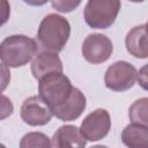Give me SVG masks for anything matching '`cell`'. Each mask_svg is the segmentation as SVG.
I'll return each instance as SVG.
<instances>
[{"mask_svg":"<svg viewBox=\"0 0 148 148\" xmlns=\"http://www.w3.org/2000/svg\"><path fill=\"white\" fill-rule=\"evenodd\" d=\"M35 39L25 35H12L0 44V59L6 67H21L27 65L37 53Z\"/></svg>","mask_w":148,"mask_h":148,"instance_id":"cell-1","label":"cell"},{"mask_svg":"<svg viewBox=\"0 0 148 148\" xmlns=\"http://www.w3.org/2000/svg\"><path fill=\"white\" fill-rule=\"evenodd\" d=\"M69 35V22L61 15L49 14L39 24L37 38L45 50L58 53L65 47Z\"/></svg>","mask_w":148,"mask_h":148,"instance_id":"cell-2","label":"cell"},{"mask_svg":"<svg viewBox=\"0 0 148 148\" xmlns=\"http://www.w3.org/2000/svg\"><path fill=\"white\" fill-rule=\"evenodd\" d=\"M121 7L120 0H88L84 21L92 29H108L116 21Z\"/></svg>","mask_w":148,"mask_h":148,"instance_id":"cell-3","label":"cell"},{"mask_svg":"<svg viewBox=\"0 0 148 148\" xmlns=\"http://www.w3.org/2000/svg\"><path fill=\"white\" fill-rule=\"evenodd\" d=\"M38 81L39 96L52 109L66 102L74 88L69 79L62 73H51Z\"/></svg>","mask_w":148,"mask_h":148,"instance_id":"cell-4","label":"cell"},{"mask_svg":"<svg viewBox=\"0 0 148 148\" xmlns=\"http://www.w3.org/2000/svg\"><path fill=\"white\" fill-rule=\"evenodd\" d=\"M138 77L136 68L127 61H116L105 72L104 83L113 91H125L131 89Z\"/></svg>","mask_w":148,"mask_h":148,"instance_id":"cell-5","label":"cell"},{"mask_svg":"<svg viewBox=\"0 0 148 148\" xmlns=\"http://www.w3.org/2000/svg\"><path fill=\"white\" fill-rule=\"evenodd\" d=\"M111 128L110 114L105 109H96L81 123L80 132L87 141H98L105 138Z\"/></svg>","mask_w":148,"mask_h":148,"instance_id":"cell-6","label":"cell"},{"mask_svg":"<svg viewBox=\"0 0 148 148\" xmlns=\"http://www.w3.org/2000/svg\"><path fill=\"white\" fill-rule=\"evenodd\" d=\"M21 118L30 126H43L52 119V108L38 95L28 97L21 106Z\"/></svg>","mask_w":148,"mask_h":148,"instance_id":"cell-7","label":"cell"},{"mask_svg":"<svg viewBox=\"0 0 148 148\" xmlns=\"http://www.w3.org/2000/svg\"><path fill=\"white\" fill-rule=\"evenodd\" d=\"M113 52L112 42L102 34H91L86 37L82 43L83 58L94 65L106 61Z\"/></svg>","mask_w":148,"mask_h":148,"instance_id":"cell-8","label":"cell"},{"mask_svg":"<svg viewBox=\"0 0 148 148\" xmlns=\"http://www.w3.org/2000/svg\"><path fill=\"white\" fill-rule=\"evenodd\" d=\"M86 105L87 101L83 92L77 88H73L69 98L62 104L53 108L52 111L58 119L62 121H72L77 119L82 114L86 109Z\"/></svg>","mask_w":148,"mask_h":148,"instance_id":"cell-9","label":"cell"},{"mask_svg":"<svg viewBox=\"0 0 148 148\" xmlns=\"http://www.w3.org/2000/svg\"><path fill=\"white\" fill-rule=\"evenodd\" d=\"M31 73L37 80L51 73H62V62L57 52L45 50L39 52L32 60Z\"/></svg>","mask_w":148,"mask_h":148,"instance_id":"cell-10","label":"cell"},{"mask_svg":"<svg viewBox=\"0 0 148 148\" xmlns=\"http://www.w3.org/2000/svg\"><path fill=\"white\" fill-rule=\"evenodd\" d=\"M127 52L134 58H148V31L146 25H136L132 28L125 38Z\"/></svg>","mask_w":148,"mask_h":148,"instance_id":"cell-11","label":"cell"},{"mask_svg":"<svg viewBox=\"0 0 148 148\" xmlns=\"http://www.w3.org/2000/svg\"><path fill=\"white\" fill-rule=\"evenodd\" d=\"M87 140L81 134L80 128L74 125L60 126L52 136V147L56 148H72L84 147Z\"/></svg>","mask_w":148,"mask_h":148,"instance_id":"cell-12","label":"cell"},{"mask_svg":"<svg viewBox=\"0 0 148 148\" xmlns=\"http://www.w3.org/2000/svg\"><path fill=\"white\" fill-rule=\"evenodd\" d=\"M121 141L130 148H148V127L132 123L121 133Z\"/></svg>","mask_w":148,"mask_h":148,"instance_id":"cell-13","label":"cell"},{"mask_svg":"<svg viewBox=\"0 0 148 148\" xmlns=\"http://www.w3.org/2000/svg\"><path fill=\"white\" fill-rule=\"evenodd\" d=\"M128 117L132 123L148 127V97L136 99L128 110Z\"/></svg>","mask_w":148,"mask_h":148,"instance_id":"cell-14","label":"cell"},{"mask_svg":"<svg viewBox=\"0 0 148 148\" xmlns=\"http://www.w3.org/2000/svg\"><path fill=\"white\" fill-rule=\"evenodd\" d=\"M52 146V141L49 139L47 135L40 132H30L23 135L20 142L21 148H36V147H43L47 148Z\"/></svg>","mask_w":148,"mask_h":148,"instance_id":"cell-15","label":"cell"},{"mask_svg":"<svg viewBox=\"0 0 148 148\" xmlns=\"http://www.w3.org/2000/svg\"><path fill=\"white\" fill-rule=\"evenodd\" d=\"M82 0H51L52 7L60 13H71L79 7Z\"/></svg>","mask_w":148,"mask_h":148,"instance_id":"cell-16","label":"cell"},{"mask_svg":"<svg viewBox=\"0 0 148 148\" xmlns=\"http://www.w3.org/2000/svg\"><path fill=\"white\" fill-rule=\"evenodd\" d=\"M136 80H138L139 86L142 89H145V90L148 91V64L140 68V71L138 73Z\"/></svg>","mask_w":148,"mask_h":148,"instance_id":"cell-17","label":"cell"},{"mask_svg":"<svg viewBox=\"0 0 148 148\" xmlns=\"http://www.w3.org/2000/svg\"><path fill=\"white\" fill-rule=\"evenodd\" d=\"M23 1L28 5H30V6H43L49 0H23Z\"/></svg>","mask_w":148,"mask_h":148,"instance_id":"cell-18","label":"cell"},{"mask_svg":"<svg viewBox=\"0 0 148 148\" xmlns=\"http://www.w3.org/2000/svg\"><path fill=\"white\" fill-rule=\"evenodd\" d=\"M131 2H143L145 0H130Z\"/></svg>","mask_w":148,"mask_h":148,"instance_id":"cell-19","label":"cell"},{"mask_svg":"<svg viewBox=\"0 0 148 148\" xmlns=\"http://www.w3.org/2000/svg\"><path fill=\"white\" fill-rule=\"evenodd\" d=\"M145 25H146V29H147V31H148V22H147V23H146Z\"/></svg>","mask_w":148,"mask_h":148,"instance_id":"cell-20","label":"cell"}]
</instances>
